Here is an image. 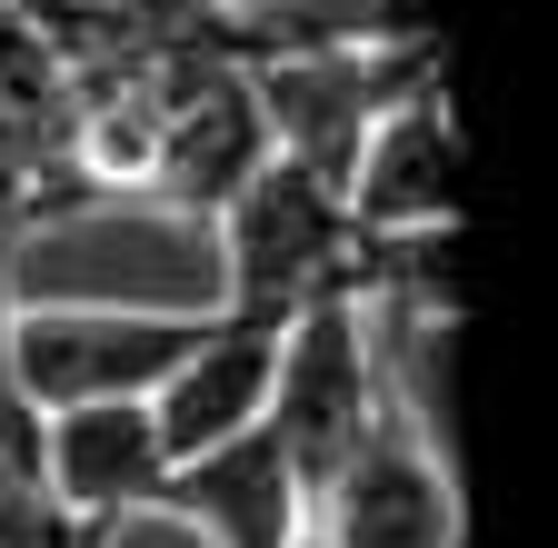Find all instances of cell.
Returning a JSON list of instances; mask_svg holds the SVG:
<instances>
[{
    "instance_id": "cell-1",
    "label": "cell",
    "mask_w": 558,
    "mask_h": 548,
    "mask_svg": "<svg viewBox=\"0 0 558 548\" xmlns=\"http://www.w3.org/2000/svg\"><path fill=\"white\" fill-rule=\"evenodd\" d=\"M209 230H220V309L230 319L290 329L310 300L360 290V230H349L339 190L310 180L300 160H279V150L250 170V190Z\"/></svg>"
},
{
    "instance_id": "cell-2",
    "label": "cell",
    "mask_w": 558,
    "mask_h": 548,
    "mask_svg": "<svg viewBox=\"0 0 558 548\" xmlns=\"http://www.w3.org/2000/svg\"><path fill=\"white\" fill-rule=\"evenodd\" d=\"M310 548H459L469 538V499H459V468L399 379L379 399V419L349 439V459L310 489L300 519Z\"/></svg>"
},
{
    "instance_id": "cell-3",
    "label": "cell",
    "mask_w": 558,
    "mask_h": 548,
    "mask_svg": "<svg viewBox=\"0 0 558 548\" xmlns=\"http://www.w3.org/2000/svg\"><path fill=\"white\" fill-rule=\"evenodd\" d=\"M379 399H389V329L360 300H310L290 329H279L259 429L300 468V499L349 459V439L379 419Z\"/></svg>"
},
{
    "instance_id": "cell-4",
    "label": "cell",
    "mask_w": 558,
    "mask_h": 548,
    "mask_svg": "<svg viewBox=\"0 0 558 548\" xmlns=\"http://www.w3.org/2000/svg\"><path fill=\"white\" fill-rule=\"evenodd\" d=\"M140 81H150V141H140L130 199L180 210V220H220L250 190V170L269 160V120L250 100V71L180 60V71H140Z\"/></svg>"
},
{
    "instance_id": "cell-5",
    "label": "cell",
    "mask_w": 558,
    "mask_h": 548,
    "mask_svg": "<svg viewBox=\"0 0 558 548\" xmlns=\"http://www.w3.org/2000/svg\"><path fill=\"white\" fill-rule=\"evenodd\" d=\"M418 81H439L429 40H409V50H339V60H279V71H250V100L269 120V150L339 190L349 160H360V141L379 130V110L409 100Z\"/></svg>"
},
{
    "instance_id": "cell-6",
    "label": "cell",
    "mask_w": 558,
    "mask_h": 548,
    "mask_svg": "<svg viewBox=\"0 0 558 548\" xmlns=\"http://www.w3.org/2000/svg\"><path fill=\"white\" fill-rule=\"evenodd\" d=\"M199 309H21L11 319V350H21V389L31 409L50 419V409L70 399H140L180 350H190Z\"/></svg>"
},
{
    "instance_id": "cell-7",
    "label": "cell",
    "mask_w": 558,
    "mask_h": 548,
    "mask_svg": "<svg viewBox=\"0 0 558 548\" xmlns=\"http://www.w3.org/2000/svg\"><path fill=\"white\" fill-rule=\"evenodd\" d=\"M339 210L360 240H449L459 230V130H449L439 81H418L409 100L379 110V130L339 180Z\"/></svg>"
},
{
    "instance_id": "cell-8",
    "label": "cell",
    "mask_w": 558,
    "mask_h": 548,
    "mask_svg": "<svg viewBox=\"0 0 558 548\" xmlns=\"http://www.w3.org/2000/svg\"><path fill=\"white\" fill-rule=\"evenodd\" d=\"M31 468H40V489L81 528H110L120 538L130 519H150L170 449L150 429V399H70V409L40 419V459Z\"/></svg>"
},
{
    "instance_id": "cell-9",
    "label": "cell",
    "mask_w": 558,
    "mask_h": 548,
    "mask_svg": "<svg viewBox=\"0 0 558 548\" xmlns=\"http://www.w3.org/2000/svg\"><path fill=\"white\" fill-rule=\"evenodd\" d=\"M150 519L190 528L199 548H300L310 499H300V468L279 459V439L269 429H240V439L199 449V459H170Z\"/></svg>"
},
{
    "instance_id": "cell-10",
    "label": "cell",
    "mask_w": 558,
    "mask_h": 548,
    "mask_svg": "<svg viewBox=\"0 0 558 548\" xmlns=\"http://www.w3.org/2000/svg\"><path fill=\"white\" fill-rule=\"evenodd\" d=\"M269 360H279V329L230 319V309H199L190 350L140 389V399H150L160 449H170V459H199V449L259 429V409H269Z\"/></svg>"
},
{
    "instance_id": "cell-11",
    "label": "cell",
    "mask_w": 558,
    "mask_h": 548,
    "mask_svg": "<svg viewBox=\"0 0 558 548\" xmlns=\"http://www.w3.org/2000/svg\"><path fill=\"white\" fill-rule=\"evenodd\" d=\"M429 40V0H220L209 50L230 71H279V60H339V50H409Z\"/></svg>"
},
{
    "instance_id": "cell-12",
    "label": "cell",
    "mask_w": 558,
    "mask_h": 548,
    "mask_svg": "<svg viewBox=\"0 0 558 548\" xmlns=\"http://www.w3.org/2000/svg\"><path fill=\"white\" fill-rule=\"evenodd\" d=\"M0 548H120V538L110 528H81V519L40 489V468L0 459Z\"/></svg>"
},
{
    "instance_id": "cell-13",
    "label": "cell",
    "mask_w": 558,
    "mask_h": 548,
    "mask_svg": "<svg viewBox=\"0 0 558 548\" xmlns=\"http://www.w3.org/2000/svg\"><path fill=\"white\" fill-rule=\"evenodd\" d=\"M11 319H21V249H0V459H40V409L21 389V350H11Z\"/></svg>"
},
{
    "instance_id": "cell-14",
    "label": "cell",
    "mask_w": 558,
    "mask_h": 548,
    "mask_svg": "<svg viewBox=\"0 0 558 548\" xmlns=\"http://www.w3.org/2000/svg\"><path fill=\"white\" fill-rule=\"evenodd\" d=\"M0 11H11V0H0Z\"/></svg>"
},
{
    "instance_id": "cell-15",
    "label": "cell",
    "mask_w": 558,
    "mask_h": 548,
    "mask_svg": "<svg viewBox=\"0 0 558 548\" xmlns=\"http://www.w3.org/2000/svg\"><path fill=\"white\" fill-rule=\"evenodd\" d=\"M11 11H21V0H11Z\"/></svg>"
}]
</instances>
